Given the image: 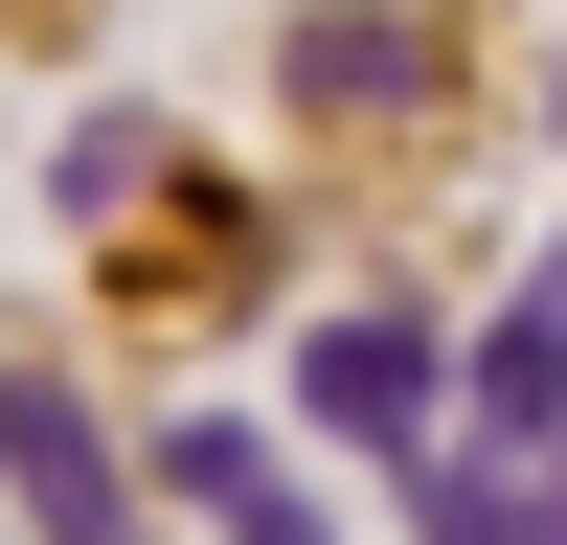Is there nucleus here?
<instances>
[{
	"instance_id": "obj_1",
	"label": "nucleus",
	"mask_w": 567,
	"mask_h": 545,
	"mask_svg": "<svg viewBox=\"0 0 567 545\" xmlns=\"http://www.w3.org/2000/svg\"><path fill=\"white\" fill-rule=\"evenodd\" d=\"M318 432H363V454H432V341H409V318H318Z\"/></svg>"
},
{
	"instance_id": "obj_2",
	"label": "nucleus",
	"mask_w": 567,
	"mask_h": 545,
	"mask_svg": "<svg viewBox=\"0 0 567 545\" xmlns=\"http://www.w3.org/2000/svg\"><path fill=\"white\" fill-rule=\"evenodd\" d=\"M477 432H499V454H545V432H567V272L477 341Z\"/></svg>"
},
{
	"instance_id": "obj_3",
	"label": "nucleus",
	"mask_w": 567,
	"mask_h": 545,
	"mask_svg": "<svg viewBox=\"0 0 567 545\" xmlns=\"http://www.w3.org/2000/svg\"><path fill=\"white\" fill-rule=\"evenodd\" d=\"M0 454H23V500H45V545H136V500H114V454H91L69 409H0Z\"/></svg>"
},
{
	"instance_id": "obj_4",
	"label": "nucleus",
	"mask_w": 567,
	"mask_h": 545,
	"mask_svg": "<svg viewBox=\"0 0 567 545\" xmlns=\"http://www.w3.org/2000/svg\"><path fill=\"white\" fill-rule=\"evenodd\" d=\"M182 500H205V523H227V545H318V500H296V477H272V454H250V432H182Z\"/></svg>"
},
{
	"instance_id": "obj_5",
	"label": "nucleus",
	"mask_w": 567,
	"mask_h": 545,
	"mask_svg": "<svg viewBox=\"0 0 567 545\" xmlns=\"http://www.w3.org/2000/svg\"><path fill=\"white\" fill-rule=\"evenodd\" d=\"M432 545H567V523H545V500H499L477 454H432Z\"/></svg>"
}]
</instances>
